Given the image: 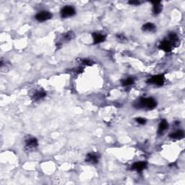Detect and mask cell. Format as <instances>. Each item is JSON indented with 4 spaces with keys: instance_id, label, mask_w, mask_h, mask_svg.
<instances>
[{
    "instance_id": "1",
    "label": "cell",
    "mask_w": 185,
    "mask_h": 185,
    "mask_svg": "<svg viewBox=\"0 0 185 185\" xmlns=\"http://www.w3.org/2000/svg\"><path fill=\"white\" fill-rule=\"evenodd\" d=\"M134 107L137 109H148L152 110L157 106V101L153 98H141L134 103Z\"/></svg>"
},
{
    "instance_id": "2",
    "label": "cell",
    "mask_w": 185,
    "mask_h": 185,
    "mask_svg": "<svg viewBox=\"0 0 185 185\" xmlns=\"http://www.w3.org/2000/svg\"><path fill=\"white\" fill-rule=\"evenodd\" d=\"M61 16L63 18H67L70 17H73L76 13L75 9L73 7L70 6V5H67V6L64 7L61 10Z\"/></svg>"
},
{
    "instance_id": "3",
    "label": "cell",
    "mask_w": 185,
    "mask_h": 185,
    "mask_svg": "<svg viewBox=\"0 0 185 185\" xmlns=\"http://www.w3.org/2000/svg\"><path fill=\"white\" fill-rule=\"evenodd\" d=\"M53 15L51 13V12H49V11L44 10V11H41V12H38L36 15L35 16V18L37 21L38 22H45L46 20H49L52 18Z\"/></svg>"
},
{
    "instance_id": "4",
    "label": "cell",
    "mask_w": 185,
    "mask_h": 185,
    "mask_svg": "<svg viewBox=\"0 0 185 185\" xmlns=\"http://www.w3.org/2000/svg\"><path fill=\"white\" fill-rule=\"evenodd\" d=\"M164 81H165V78L163 75H154L151 78H150L148 80V83H151V84H155L158 86H161L164 84Z\"/></svg>"
},
{
    "instance_id": "5",
    "label": "cell",
    "mask_w": 185,
    "mask_h": 185,
    "mask_svg": "<svg viewBox=\"0 0 185 185\" xmlns=\"http://www.w3.org/2000/svg\"><path fill=\"white\" fill-rule=\"evenodd\" d=\"M173 46L174 45L169 40V38H166L161 42L160 45H159V49L163 50V51H164L165 52H170L172 50Z\"/></svg>"
},
{
    "instance_id": "6",
    "label": "cell",
    "mask_w": 185,
    "mask_h": 185,
    "mask_svg": "<svg viewBox=\"0 0 185 185\" xmlns=\"http://www.w3.org/2000/svg\"><path fill=\"white\" fill-rule=\"evenodd\" d=\"M38 140L36 138H33V137H30L25 140V148L28 150H31L33 148H36L38 146Z\"/></svg>"
},
{
    "instance_id": "7",
    "label": "cell",
    "mask_w": 185,
    "mask_h": 185,
    "mask_svg": "<svg viewBox=\"0 0 185 185\" xmlns=\"http://www.w3.org/2000/svg\"><path fill=\"white\" fill-rule=\"evenodd\" d=\"M147 162L145 161H138L135 163L132 166V170L136 171L138 172H142L143 170H145L147 168Z\"/></svg>"
},
{
    "instance_id": "8",
    "label": "cell",
    "mask_w": 185,
    "mask_h": 185,
    "mask_svg": "<svg viewBox=\"0 0 185 185\" xmlns=\"http://www.w3.org/2000/svg\"><path fill=\"white\" fill-rule=\"evenodd\" d=\"M99 161V156L96 153H88V155H86V161L87 163H89V164H98Z\"/></svg>"
},
{
    "instance_id": "9",
    "label": "cell",
    "mask_w": 185,
    "mask_h": 185,
    "mask_svg": "<svg viewBox=\"0 0 185 185\" xmlns=\"http://www.w3.org/2000/svg\"><path fill=\"white\" fill-rule=\"evenodd\" d=\"M92 36L93 38V42L95 44L102 43L106 39V36L100 33H93L92 34Z\"/></svg>"
},
{
    "instance_id": "10",
    "label": "cell",
    "mask_w": 185,
    "mask_h": 185,
    "mask_svg": "<svg viewBox=\"0 0 185 185\" xmlns=\"http://www.w3.org/2000/svg\"><path fill=\"white\" fill-rule=\"evenodd\" d=\"M169 128V124H168L167 121L166 119H163L161 121L160 124L158 125V134L162 135L165 131Z\"/></svg>"
},
{
    "instance_id": "11",
    "label": "cell",
    "mask_w": 185,
    "mask_h": 185,
    "mask_svg": "<svg viewBox=\"0 0 185 185\" xmlns=\"http://www.w3.org/2000/svg\"><path fill=\"white\" fill-rule=\"evenodd\" d=\"M142 30L144 32H154L156 31V26L153 23H147L145 25H142Z\"/></svg>"
},
{
    "instance_id": "12",
    "label": "cell",
    "mask_w": 185,
    "mask_h": 185,
    "mask_svg": "<svg viewBox=\"0 0 185 185\" xmlns=\"http://www.w3.org/2000/svg\"><path fill=\"white\" fill-rule=\"evenodd\" d=\"M184 137V132L183 130H177L174 132H171L169 135V138L171 139H174V140H182Z\"/></svg>"
},
{
    "instance_id": "13",
    "label": "cell",
    "mask_w": 185,
    "mask_h": 185,
    "mask_svg": "<svg viewBox=\"0 0 185 185\" xmlns=\"http://www.w3.org/2000/svg\"><path fill=\"white\" fill-rule=\"evenodd\" d=\"M46 96V92L44 91V90H39L35 92L34 95L33 96L32 99L34 101H38L39 100L44 99Z\"/></svg>"
},
{
    "instance_id": "14",
    "label": "cell",
    "mask_w": 185,
    "mask_h": 185,
    "mask_svg": "<svg viewBox=\"0 0 185 185\" xmlns=\"http://www.w3.org/2000/svg\"><path fill=\"white\" fill-rule=\"evenodd\" d=\"M169 40L171 42L172 44H173L174 46H176L177 44V43L179 42V38L178 36L174 33H169V37H168Z\"/></svg>"
},
{
    "instance_id": "15",
    "label": "cell",
    "mask_w": 185,
    "mask_h": 185,
    "mask_svg": "<svg viewBox=\"0 0 185 185\" xmlns=\"http://www.w3.org/2000/svg\"><path fill=\"white\" fill-rule=\"evenodd\" d=\"M163 7L162 5H161V2H159L158 4H155V5H153V13L155 15H157L160 14L161 12L162 11Z\"/></svg>"
},
{
    "instance_id": "16",
    "label": "cell",
    "mask_w": 185,
    "mask_h": 185,
    "mask_svg": "<svg viewBox=\"0 0 185 185\" xmlns=\"http://www.w3.org/2000/svg\"><path fill=\"white\" fill-rule=\"evenodd\" d=\"M122 85L123 86H131V85L134 84L135 83V80L132 78V77H128V78H126L123 80H122Z\"/></svg>"
},
{
    "instance_id": "17",
    "label": "cell",
    "mask_w": 185,
    "mask_h": 185,
    "mask_svg": "<svg viewBox=\"0 0 185 185\" xmlns=\"http://www.w3.org/2000/svg\"><path fill=\"white\" fill-rule=\"evenodd\" d=\"M74 37H75V34H74V33L72 32V31L64 33V36H63V38H64V40L67 41H69L72 40L73 38H74Z\"/></svg>"
},
{
    "instance_id": "18",
    "label": "cell",
    "mask_w": 185,
    "mask_h": 185,
    "mask_svg": "<svg viewBox=\"0 0 185 185\" xmlns=\"http://www.w3.org/2000/svg\"><path fill=\"white\" fill-rule=\"evenodd\" d=\"M135 121L137 122V123L140 124V125H145L147 122V120L145 118H142V117H138L135 119Z\"/></svg>"
},
{
    "instance_id": "19",
    "label": "cell",
    "mask_w": 185,
    "mask_h": 185,
    "mask_svg": "<svg viewBox=\"0 0 185 185\" xmlns=\"http://www.w3.org/2000/svg\"><path fill=\"white\" fill-rule=\"evenodd\" d=\"M116 38H117L118 41L120 42H124L125 41H126V37L123 34H118Z\"/></svg>"
},
{
    "instance_id": "20",
    "label": "cell",
    "mask_w": 185,
    "mask_h": 185,
    "mask_svg": "<svg viewBox=\"0 0 185 185\" xmlns=\"http://www.w3.org/2000/svg\"><path fill=\"white\" fill-rule=\"evenodd\" d=\"M83 64H85V65H88V66H90V65H92V62L89 60H86V59H85V60H83L82 61Z\"/></svg>"
},
{
    "instance_id": "21",
    "label": "cell",
    "mask_w": 185,
    "mask_h": 185,
    "mask_svg": "<svg viewBox=\"0 0 185 185\" xmlns=\"http://www.w3.org/2000/svg\"><path fill=\"white\" fill-rule=\"evenodd\" d=\"M129 5H139L141 4V2L140 1H129L128 2Z\"/></svg>"
}]
</instances>
